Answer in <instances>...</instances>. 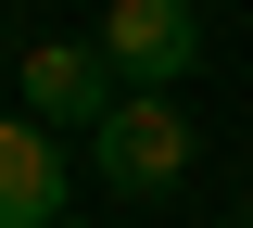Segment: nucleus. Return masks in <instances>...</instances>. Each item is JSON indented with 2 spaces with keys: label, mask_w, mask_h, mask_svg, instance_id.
I'll return each instance as SVG.
<instances>
[{
  "label": "nucleus",
  "mask_w": 253,
  "mask_h": 228,
  "mask_svg": "<svg viewBox=\"0 0 253 228\" xmlns=\"http://www.w3.org/2000/svg\"><path fill=\"white\" fill-rule=\"evenodd\" d=\"M13 89H26V114H38V127H76V139H101V114L126 101V76L101 64V38H38L26 64H13Z\"/></svg>",
  "instance_id": "f03ea898"
},
{
  "label": "nucleus",
  "mask_w": 253,
  "mask_h": 228,
  "mask_svg": "<svg viewBox=\"0 0 253 228\" xmlns=\"http://www.w3.org/2000/svg\"><path fill=\"white\" fill-rule=\"evenodd\" d=\"M89 178L101 190H177L190 178V114H177V89H126L114 114H101V139H89Z\"/></svg>",
  "instance_id": "f257e3e1"
},
{
  "label": "nucleus",
  "mask_w": 253,
  "mask_h": 228,
  "mask_svg": "<svg viewBox=\"0 0 253 228\" xmlns=\"http://www.w3.org/2000/svg\"><path fill=\"white\" fill-rule=\"evenodd\" d=\"M241 228H253V190H241Z\"/></svg>",
  "instance_id": "39448f33"
},
{
  "label": "nucleus",
  "mask_w": 253,
  "mask_h": 228,
  "mask_svg": "<svg viewBox=\"0 0 253 228\" xmlns=\"http://www.w3.org/2000/svg\"><path fill=\"white\" fill-rule=\"evenodd\" d=\"M63 139L38 127V114H0V228H51L63 216Z\"/></svg>",
  "instance_id": "20e7f679"
},
{
  "label": "nucleus",
  "mask_w": 253,
  "mask_h": 228,
  "mask_svg": "<svg viewBox=\"0 0 253 228\" xmlns=\"http://www.w3.org/2000/svg\"><path fill=\"white\" fill-rule=\"evenodd\" d=\"M101 64L126 89H177L203 64V13L190 0H101Z\"/></svg>",
  "instance_id": "7ed1b4c3"
}]
</instances>
